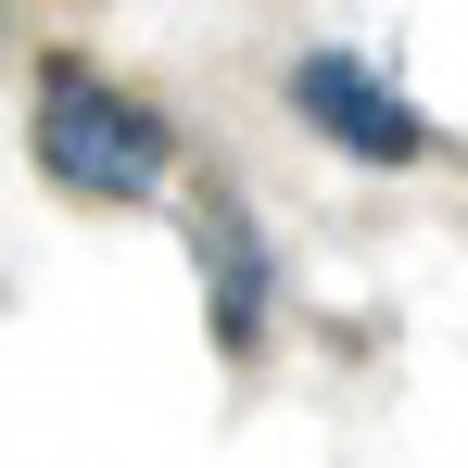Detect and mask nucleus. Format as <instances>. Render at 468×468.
<instances>
[{
	"instance_id": "nucleus-1",
	"label": "nucleus",
	"mask_w": 468,
	"mask_h": 468,
	"mask_svg": "<svg viewBox=\"0 0 468 468\" xmlns=\"http://www.w3.org/2000/svg\"><path fill=\"white\" fill-rule=\"evenodd\" d=\"M38 165H51L77 203H153L177 140H165V114L140 89L89 77V64H51V77H38Z\"/></svg>"
},
{
	"instance_id": "nucleus-2",
	"label": "nucleus",
	"mask_w": 468,
	"mask_h": 468,
	"mask_svg": "<svg viewBox=\"0 0 468 468\" xmlns=\"http://www.w3.org/2000/svg\"><path fill=\"white\" fill-rule=\"evenodd\" d=\"M292 101H304V114H316V127H329V140H342L355 165H405L418 140H431V127H418V114H405L380 77H355L342 51H316L304 77H292Z\"/></svg>"
},
{
	"instance_id": "nucleus-3",
	"label": "nucleus",
	"mask_w": 468,
	"mask_h": 468,
	"mask_svg": "<svg viewBox=\"0 0 468 468\" xmlns=\"http://www.w3.org/2000/svg\"><path fill=\"white\" fill-rule=\"evenodd\" d=\"M190 229H203V279H216V342L240 355V342L266 329V253H253V216H240V203H203Z\"/></svg>"
}]
</instances>
